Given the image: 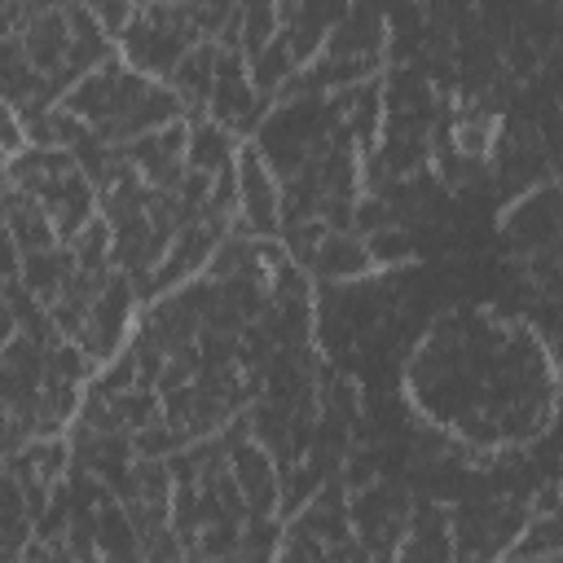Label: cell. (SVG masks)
<instances>
[{"mask_svg": "<svg viewBox=\"0 0 563 563\" xmlns=\"http://www.w3.org/2000/svg\"><path fill=\"white\" fill-rule=\"evenodd\" d=\"M132 303H136L132 277H128V273H106L101 290H97V299H92V308H88V325H84V334L75 339V343L88 352V361H110V356H114Z\"/></svg>", "mask_w": 563, "mask_h": 563, "instance_id": "cell-1", "label": "cell"}, {"mask_svg": "<svg viewBox=\"0 0 563 563\" xmlns=\"http://www.w3.org/2000/svg\"><path fill=\"white\" fill-rule=\"evenodd\" d=\"M238 220L251 229V238H273L282 229L277 220V176L264 167L260 150H242L238 154Z\"/></svg>", "mask_w": 563, "mask_h": 563, "instance_id": "cell-2", "label": "cell"}, {"mask_svg": "<svg viewBox=\"0 0 563 563\" xmlns=\"http://www.w3.org/2000/svg\"><path fill=\"white\" fill-rule=\"evenodd\" d=\"M229 475L246 501V519H268L277 506V466L260 444L233 440L229 444Z\"/></svg>", "mask_w": 563, "mask_h": 563, "instance_id": "cell-3", "label": "cell"}, {"mask_svg": "<svg viewBox=\"0 0 563 563\" xmlns=\"http://www.w3.org/2000/svg\"><path fill=\"white\" fill-rule=\"evenodd\" d=\"M167 88L180 97V106H189L194 123L202 114V106L211 101V88H216V40H198L185 48V57L163 75Z\"/></svg>", "mask_w": 563, "mask_h": 563, "instance_id": "cell-4", "label": "cell"}, {"mask_svg": "<svg viewBox=\"0 0 563 563\" xmlns=\"http://www.w3.org/2000/svg\"><path fill=\"white\" fill-rule=\"evenodd\" d=\"M0 211H4V229L13 238L18 251H44V246H57V233H53V220L48 211L40 207V198L22 194V189H9L0 198Z\"/></svg>", "mask_w": 563, "mask_h": 563, "instance_id": "cell-5", "label": "cell"}, {"mask_svg": "<svg viewBox=\"0 0 563 563\" xmlns=\"http://www.w3.org/2000/svg\"><path fill=\"white\" fill-rule=\"evenodd\" d=\"M75 273V255H70V246H44V251H22V260H18V282L40 299V303H53L57 299V290H62V282Z\"/></svg>", "mask_w": 563, "mask_h": 563, "instance_id": "cell-6", "label": "cell"}, {"mask_svg": "<svg viewBox=\"0 0 563 563\" xmlns=\"http://www.w3.org/2000/svg\"><path fill=\"white\" fill-rule=\"evenodd\" d=\"M303 264L317 273V277H352V273H365L374 260L365 251V242L347 238V233H325L308 255Z\"/></svg>", "mask_w": 563, "mask_h": 563, "instance_id": "cell-7", "label": "cell"}, {"mask_svg": "<svg viewBox=\"0 0 563 563\" xmlns=\"http://www.w3.org/2000/svg\"><path fill=\"white\" fill-rule=\"evenodd\" d=\"M229 163H233L229 132H224L220 123H202V119H198V123L189 128V136H185V167L216 176V172H224Z\"/></svg>", "mask_w": 563, "mask_h": 563, "instance_id": "cell-8", "label": "cell"}, {"mask_svg": "<svg viewBox=\"0 0 563 563\" xmlns=\"http://www.w3.org/2000/svg\"><path fill=\"white\" fill-rule=\"evenodd\" d=\"M238 26H242V53L255 57L277 35V0H238Z\"/></svg>", "mask_w": 563, "mask_h": 563, "instance_id": "cell-9", "label": "cell"}, {"mask_svg": "<svg viewBox=\"0 0 563 563\" xmlns=\"http://www.w3.org/2000/svg\"><path fill=\"white\" fill-rule=\"evenodd\" d=\"M66 246L75 255V268H88V273H106L110 268V224L101 216H92Z\"/></svg>", "mask_w": 563, "mask_h": 563, "instance_id": "cell-10", "label": "cell"}, {"mask_svg": "<svg viewBox=\"0 0 563 563\" xmlns=\"http://www.w3.org/2000/svg\"><path fill=\"white\" fill-rule=\"evenodd\" d=\"M251 66H255V88L268 97L273 88H282V79H286V75H290V66H295L290 40H286V35H273V40L251 57Z\"/></svg>", "mask_w": 563, "mask_h": 563, "instance_id": "cell-11", "label": "cell"}, {"mask_svg": "<svg viewBox=\"0 0 563 563\" xmlns=\"http://www.w3.org/2000/svg\"><path fill=\"white\" fill-rule=\"evenodd\" d=\"M114 409H119V418H123V427H145V422H154L158 418V396L150 391V387H128V391H119L114 396Z\"/></svg>", "mask_w": 563, "mask_h": 563, "instance_id": "cell-12", "label": "cell"}, {"mask_svg": "<svg viewBox=\"0 0 563 563\" xmlns=\"http://www.w3.org/2000/svg\"><path fill=\"white\" fill-rule=\"evenodd\" d=\"M92 9V18L106 26V35H119L132 18V0H84Z\"/></svg>", "mask_w": 563, "mask_h": 563, "instance_id": "cell-13", "label": "cell"}, {"mask_svg": "<svg viewBox=\"0 0 563 563\" xmlns=\"http://www.w3.org/2000/svg\"><path fill=\"white\" fill-rule=\"evenodd\" d=\"M365 251H369V260H400V255H409V238H400V233H374Z\"/></svg>", "mask_w": 563, "mask_h": 563, "instance_id": "cell-14", "label": "cell"}, {"mask_svg": "<svg viewBox=\"0 0 563 563\" xmlns=\"http://www.w3.org/2000/svg\"><path fill=\"white\" fill-rule=\"evenodd\" d=\"M18 145H22L18 114H13V106H0V154H13Z\"/></svg>", "mask_w": 563, "mask_h": 563, "instance_id": "cell-15", "label": "cell"}, {"mask_svg": "<svg viewBox=\"0 0 563 563\" xmlns=\"http://www.w3.org/2000/svg\"><path fill=\"white\" fill-rule=\"evenodd\" d=\"M18 260H22V251L13 246L9 229H0V277H4V282H13V277H18Z\"/></svg>", "mask_w": 563, "mask_h": 563, "instance_id": "cell-16", "label": "cell"}, {"mask_svg": "<svg viewBox=\"0 0 563 563\" xmlns=\"http://www.w3.org/2000/svg\"><path fill=\"white\" fill-rule=\"evenodd\" d=\"M0 229H4V211H0Z\"/></svg>", "mask_w": 563, "mask_h": 563, "instance_id": "cell-17", "label": "cell"}]
</instances>
